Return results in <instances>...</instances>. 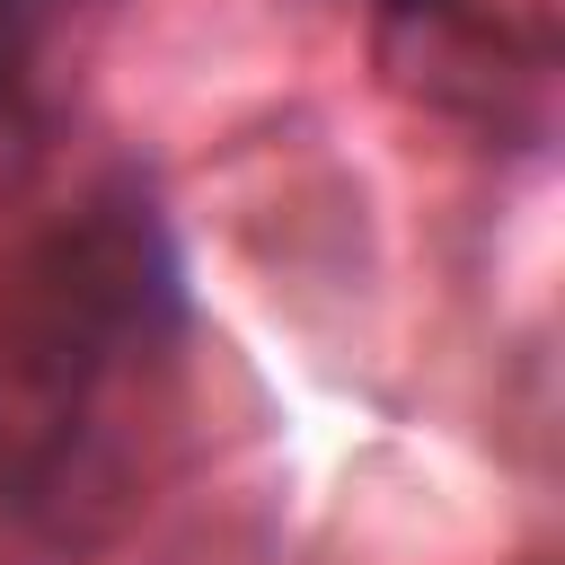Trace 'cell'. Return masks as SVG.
<instances>
[{
	"instance_id": "obj_1",
	"label": "cell",
	"mask_w": 565,
	"mask_h": 565,
	"mask_svg": "<svg viewBox=\"0 0 565 565\" xmlns=\"http://www.w3.org/2000/svg\"><path fill=\"white\" fill-rule=\"evenodd\" d=\"M168 327V256L141 203H97L35 265L18 327L0 335V494L44 503L71 486L106 397Z\"/></svg>"
}]
</instances>
